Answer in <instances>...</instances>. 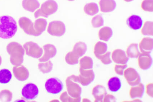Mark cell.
<instances>
[{"label":"cell","instance_id":"obj_1","mask_svg":"<svg viewBox=\"0 0 153 102\" xmlns=\"http://www.w3.org/2000/svg\"><path fill=\"white\" fill-rule=\"evenodd\" d=\"M17 25L16 21L9 16L0 17V38H11L16 34Z\"/></svg>","mask_w":153,"mask_h":102},{"label":"cell","instance_id":"obj_2","mask_svg":"<svg viewBox=\"0 0 153 102\" xmlns=\"http://www.w3.org/2000/svg\"><path fill=\"white\" fill-rule=\"evenodd\" d=\"M58 8V5L56 1L48 0L43 3L39 9L35 12L34 17L36 19L39 17L48 18L50 15L55 13Z\"/></svg>","mask_w":153,"mask_h":102},{"label":"cell","instance_id":"obj_3","mask_svg":"<svg viewBox=\"0 0 153 102\" xmlns=\"http://www.w3.org/2000/svg\"><path fill=\"white\" fill-rule=\"evenodd\" d=\"M71 78L75 82L79 83L84 86H87L94 81L95 75L93 70L80 69V75L76 76L71 75Z\"/></svg>","mask_w":153,"mask_h":102},{"label":"cell","instance_id":"obj_4","mask_svg":"<svg viewBox=\"0 0 153 102\" xmlns=\"http://www.w3.org/2000/svg\"><path fill=\"white\" fill-rule=\"evenodd\" d=\"M19 23L20 27L26 34L34 36H40L37 31L36 23H33L27 17H21L19 19Z\"/></svg>","mask_w":153,"mask_h":102},{"label":"cell","instance_id":"obj_5","mask_svg":"<svg viewBox=\"0 0 153 102\" xmlns=\"http://www.w3.org/2000/svg\"><path fill=\"white\" fill-rule=\"evenodd\" d=\"M45 87L48 93L56 95L62 92L64 88V85L59 79L51 78L46 81L45 84Z\"/></svg>","mask_w":153,"mask_h":102},{"label":"cell","instance_id":"obj_6","mask_svg":"<svg viewBox=\"0 0 153 102\" xmlns=\"http://www.w3.org/2000/svg\"><path fill=\"white\" fill-rule=\"evenodd\" d=\"M66 31V26L64 23L60 21H54L50 22L47 28V32L49 34L58 37L63 36Z\"/></svg>","mask_w":153,"mask_h":102},{"label":"cell","instance_id":"obj_7","mask_svg":"<svg viewBox=\"0 0 153 102\" xmlns=\"http://www.w3.org/2000/svg\"><path fill=\"white\" fill-rule=\"evenodd\" d=\"M76 83L70 76L68 77L66 80L68 94L72 98H81L82 91V88Z\"/></svg>","mask_w":153,"mask_h":102},{"label":"cell","instance_id":"obj_8","mask_svg":"<svg viewBox=\"0 0 153 102\" xmlns=\"http://www.w3.org/2000/svg\"><path fill=\"white\" fill-rule=\"evenodd\" d=\"M39 93L37 86L33 83H28L22 89V94L24 98L27 100H33L36 98Z\"/></svg>","mask_w":153,"mask_h":102},{"label":"cell","instance_id":"obj_9","mask_svg":"<svg viewBox=\"0 0 153 102\" xmlns=\"http://www.w3.org/2000/svg\"><path fill=\"white\" fill-rule=\"evenodd\" d=\"M124 76L128 83L130 86H135L141 82V78L139 73L134 68H129L125 70Z\"/></svg>","mask_w":153,"mask_h":102},{"label":"cell","instance_id":"obj_10","mask_svg":"<svg viewBox=\"0 0 153 102\" xmlns=\"http://www.w3.org/2000/svg\"><path fill=\"white\" fill-rule=\"evenodd\" d=\"M26 54L31 57L39 58L41 57L43 50L37 44L33 42H29L24 45Z\"/></svg>","mask_w":153,"mask_h":102},{"label":"cell","instance_id":"obj_11","mask_svg":"<svg viewBox=\"0 0 153 102\" xmlns=\"http://www.w3.org/2000/svg\"><path fill=\"white\" fill-rule=\"evenodd\" d=\"M44 55L39 60L41 62H46L53 58L57 54V49L54 45L48 44L43 46Z\"/></svg>","mask_w":153,"mask_h":102},{"label":"cell","instance_id":"obj_12","mask_svg":"<svg viewBox=\"0 0 153 102\" xmlns=\"http://www.w3.org/2000/svg\"><path fill=\"white\" fill-rule=\"evenodd\" d=\"M112 58L114 63L119 64H126L129 61V58L125 52L121 49L114 50L112 54Z\"/></svg>","mask_w":153,"mask_h":102},{"label":"cell","instance_id":"obj_13","mask_svg":"<svg viewBox=\"0 0 153 102\" xmlns=\"http://www.w3.org/2000/svg\"><path fill=\"white\" fill-rule=\"evenodd\" d=\"M143 23L141 17L137 15L131 16L126 20L128 26L134 30H138L141 29Z\"/></svg>","mask_w":153,"mask_h":102},{"label":"cell","instance_id":"obj_14","mask_svg":"<svg viewBox=\"0 0 153 102\" xmlns=\"http://www.w3.org/2000/svg\"><path fill=\"white\" fill-rule=\"evenodd\" d=\"M138 63L140 67L142 69H149L152 64V58L149 54H141L139 56Z\"/></svg>","mask_w":153,"mask_h":102},{"label":"cell","instance_id":"obj_15","mask_svg":"<svg viewBox=\"0 0 153 102\" xmlns=\"http://www.w3.org/2000/svg\"><path fill=\"white\" fill-rule=\"evenodd\" d=\"M92 95L95 98V102H103L104 98L107 95L105 87L101 85H98L94 88Z\"/></svg>","mask_w":153,"mask_h":102},{"label":"cell","instance_id":"obj_16","mask_svg":"<svg viewBox=\"0 0 153 102\" xmlns=\"http://www.w3.org/2000/svg\"><path fill=\"white\" fill-rule=\"evenodd\" d=\"M99 4L101 11L103 13L113 11L117 7L114 0H100Z\"/></svg>","mask_w":153,"mask_h":102},{"label":"cell","instance_id":"obj_17","mask_svg":"<svg viewBox=\"0 0 153 102\" xmlns=\"http://www.w3.org/2000/svg\"><path fill=\"white\" fill-rule=\"evenodd\" d=\"M139 46L140 51L143 53L150 54L153 50V39L143 38L140 42Z\"/></svg>","mask_w":153,"mask_h":102},{"label":"cell","instance_id":"obj_18","mask_svg":"<svg viewBox=\"0 0 153 102\" xmlns=\"http://www.w3.org/2000/svg\"><path fill=\"white\" fill-rule=\"evenodd\" d=\"M145 92V86L142 83L138 85L132 86L130 89V95L132 99L141 98Z\"/></svg>","mask_w":153,"mask_h":102},{"label":"cell","instance_id":"obj_19","mask_svg":"<svg viewBox=\"0 0 153 102\" xmlns=\"http://www.w3.org/2000/svg\"><path fill=\"white\" fill-rule=\"evenodd\" d=\"M22 6L26 10L33 12L39 8L40 4L38 0H23Z\"/></svg>","mask_w":153,"mask_h":102},{"label":"cell","instance_id":"obj_20","mask_svg":"<svg viewBox=\"0 0 153 102\" xmlns=\"http://www.w3.org/2000/svg\"><path fill=\"white\" fill-rule=\"evenodd\" d=\"M87 49V45L85 43L79 42L75 44L72 52L75 55L80 58L85 54Z\"/></svg>","mask_w":153,"mask_h":102},{"label":"cell","instance_id":"obj_21","mask_svg":"<svg viewBox=\"0 0 153 102\" xmlns=\"http://www.w3.org/2000/svg\"><path fill=\"white\" fill-rule=\"evenodd\" d=\"M108 87L112 92H117L120 89L121 83L120 79L117 77H112L109 80Z\"/></svg>","mask_w":153,"mask_h":102},{"label":"cell","instance_id":"obj_22","mask_svg":"<svg viewBox=\"0 0 153 102\" xmlns=\"http://www.w3.org/2000/svg\"><path fill=\"white\" fill-rule=\"evenodd\" d=\"M113 35V31L110 27H104L100 30L98 36L100 40L105 42L108 41Z\"/></svg>","mask_w":153,"mask_h":102},{"label":"cell","instance_id":"obj_23","mask_svg":"<svg viewBox=\"0 0 153 102\" xmlns=\"http://www.w3.org/2000/svg\"><path fill=\"white\" fill-rule=\"evenodd\" d=\"M126 54L128 57L137 58L141 54L138 49V45L137 43H131L128 47Z\"/></svg>","mask_w":153,"mask_h":102},{"label":"cell","instance_id":"obj_24","mask_svg":"<svg viewBox=\"0 0 153 102\" xmlns=\"http://www.w3.org/2000/svg\"><path fill=\"white\" fill-rule=\"evenodd\" d=\"M85 13L90 16H94L99 12V7L95 3H90L86 4L84 8Z\"/></svg>","mask_w":153,"mask_h":102},{"label":"cell","instance_id":"obj_25","mask_svg":"<svg viewBox=\"0 0 153 102\" xmlns=\"http://www.w3.org/2000/svg\"><path fill=\"white\" fill-rule=\"evenodd\" d=\"M93 60L88 56H84L80 60V69L86 70L92 69L93 68Z\"/></svg>","mask_w":153,"mask_h":102},{"label":"cell","instance_id":"obj_26","mask_svg":"<svg viewBox=\"0 0 153 102\" xmlns=\"http://www.w3.org/2000/svg\"><path fill=\"white\" fill-rule=\"evenodd\" d=\"M108 45L103 42H99L97 43L94 48V52L96 57L103 55L107 52Z\"/></svg>","mask_w":153,"mask_h":102},{"label":"cell","instance_id":"obj_27","mask_svg":"<svg viewBox=\"0 0 153 102\" xmlns=\"http://www.w3.org/2000/svg\"><path fill=\"white\" fill-rule=\"evenodd\" d=\"M12 78V73L9 70L3 69L0 70V83L3 84L8 83Z\"/></svg>","mask_w":153,"mask_h":102},{"label":"cell","instance_id":"obj_28","mask_svg":"<svg viewBox=\"0 0 153 102\" xmlns=\"http://www.w3.org/2000/svg\"><path fill=\"white\" fill-rule=\"evenodd\" d=\"M141 32L145 36H153V22H146L142 28Z\"/></svg>","mask_w":153,"mask_h":102},{"label":"cell","instance_id":"obj_29","mask_svg":"<svg viewBox=\"0 0 153 102\" xmlns=\"http://www.w3.org/2000/svg\"><path fill=\"white\" fill-rule=\"evenodd\" d=\"M18 73L17 74V78L21 81L27 80L29 77V73L28 70L23 66L20 67L18 68Z\"/></svg>","mask_w":153,"mask_h":102},{"label":"cell","instance_id":"obj_30","mask_svg":"<svg viewBox=\"0 0 153 102\" xmlns=\"http://www.w3.org/2000/svg\"><path fill=\"white\" fill-rule=\"evenodd\" d=\"M79 58L75 55L72 51L68 53L65 58L66 62L71 65L78 64L79 62Z\"/></svg>","mask_w":153,"mask_h":102},{"label":"cell","instance_id":"obj_31","mask_svg":"<svg viewBox=\"0 0 153 102\" xmlns=\"http://www.w3.org/2000/svg\"><path fill=\"white\" fill-rule=\"evenodd\" d=\"M53 65L51 61L45 63H40L38 65L39 68L44 74L48 73L52 71Z\"/></svg>","mask_w":153,"mask_h":102},{"label":"cell","instance_id":"obj_32","mask_svg":"<svg viewBox=\"0 0 153 102\" xmlns=\"http://www.w3.org/2000/svg\"><path fill=\"white\" fill-rule=\"evenodd\" d=\"M91 23L94 28H98L103 26L104 20L102 16L101 15L96 16L91 20Z\"/></svg>","mask_w":153,"mask_h":102},{"label":"cell","instance_id":"obj_33","mask_svg":"<svg viewBox=\"0 0 153 102\" xmlns=\"http://www.w3.org/2000/svg\"><path fill=\"white\" fill-rule=\"evenodd\" d=\"M142 10L147 12H152L153 10V0H144L141 4Z\"/></svg>","mask_w":153,"mask_h":102},{"label":"cell","instance_id":"obj_34","mask_svg":"<svg viewBox=\"0 0 153 102\" xmlns=\"http://www.w3.org/2000/svg\"><path fill=\"white\" fill-rule=\"evenodd\" d=\"M60 99L62 102H80L81 98H74L70 96L67 92H64L60 97Z\"/></svg>","mask_w":153,"mask_h":102},{"label":"cell","instance_id":"obj_35","mask_svg":"<svg viewBox=\"0 0 153 102\" xmlns=\"http://www.w3.org/2000/svg\"><path fill=\"white\" fill-rule=\"evenodd\" d=\"M100 60L101 62L105 65H108L111 64L112 62L111 59V52H108L103 55L99 56L97 57Z\"/></svg>","mask_w":153,"mask_h":102},{"label":"cell","instance_id":"obj_36","mask_svg":"<svg viewBox=\"0 0 153 102\" xmlns=\"http://www.w3.org/2000/svg\"><path fill=\"white\" fill-rule=\"evenodd\" d=\"M127 65L124 66H120V65H116L115 67V71L117 74L120 75H124V70L126 68H127Z\"/></svg>","mask_w":153,"mask_h":102},{"label":"cell","instance_id":"obj_37","mask_svg":"<svg viewBox=\"0 0 153 102\" xmlns=\"http://www.w3.org/2000/svg\"><path fill=\"white\" fill-rule=\"evenodd\" d=\"M103 102H116L117 100L114 96L111 95H108L105 96L103 100Z\"/></svg>","mask_w":153,"mask_h":102},{"label":"cell","instance_id":"obj_38","mask_svg":"<svg viewBox=\"0 0 153 102\" xmlns=\"http://www.w3.org/2000/svg\"><path fill=\"white\" fill-rule=\"evenodd\" d=\"M147 93L149 96L153 97V84H149L147 86Z\"/></svg>","mask_w":153,"mask_h":102},{"label":"cell","instance_id":"obj_39","mask_svg":"<svg viewBox=\"0 0 153 102\" xmlns=\"http://www.w3.org/2000/svg\"><path fill=\"white\" fill-rule=\"evenodd\" d=\"M125 1H126V2H131V1H133V0H124Z\"/></svg>","mask_w":153,"mask_h":102},{"label":"cell","instance_id":"obj_40","mask_svg":"<svg viewBox=\"0 0 153 102\" xmlns=\"http://www.w3.org/2000/svg\"><path fill=\"white\" fill-rule=\"evenodd\" d=\"M68 1H74L75 0H68Z\"/></svg>","mask_w":153,"mask_h":102}]
</instances>
